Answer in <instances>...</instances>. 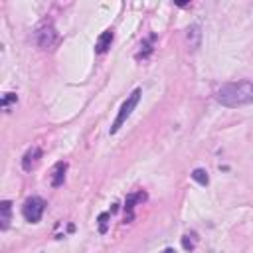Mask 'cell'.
I'll list each match as a JSON object with an SVG mask.
<instances>
[{
    "mask_svg": "<svg viewBox=\"0 0 253 253\" xmlns=\"http://www.w3.org/2000/svg\"><path fill=\"white\" fill-rule=\"evenodd\" d=\"M192 180H196L200 186H206V184L210 182V178H208V172H206L204 168H196V170L192 172Z\"/></svg>",
    "mask_w": 253,
    "mask_h": 253,
    "instance_id": "10",
    "label": "cell"
},
{
    "mask_svg": "<svg viewBox=\"0 0 253 253\" xmlns=\"http://www.w3.org/2000/svg\"><path fill=\"white\" fill-rule=\"evenodd\" d=\"M65 172H67V162H57V164L51 168L49 182H51L53 188H59V186L65 182Z\"/></svg>",
    "mask_w": 253,
    "mask_h": 253,
    "instance_id": "6",
    "label": "cell"
},
{
    "mask_svg": "<svg viewBox=\"0 0 253 253\" xmlns=\"http://www.w3.org/2000/svg\"><path fill=\"white\" fill-rule=\"evenodd\" d=\"M162 253H176V251H174V249H172V247H168V249H164V251H162Z\"/></svg>",
    "mask_w": 253,
    "mask_h": 253,
    "instance_id": "14",
    "label": "cell"
},
{
    "mask_svg": "<svg viewBox=\"0 0 253 253\" xmlns=\"http://www.w3.org/2000/svg\"><path fill=\"white\" fill-rule=\"evenodd\" d=\"M14 103H18V95H16V93H4V97H2V109H4L6 113L12 109Z\"/></svg>",
    "mask_w": 253,
    "mask_h": 253,
    "instance_id": "11",
    "label": "cell"
},
{
    "mask_svg": "<svg viewBox=\"0 0 253 253\" xmlns=\"http://www.w3.org/2000/svg\"><path fill=\"white\" fill-rule=\"evenodd\" d=\"M40 158H42V148H40V146L28 148V152H26L24 158H22V168H24L26 172H30V170L40 162Z\"/></svg>",
    "mask_w": 253,
    "mask_h": 253,
    "instance_id": "5",
    "label": "cell"
},
{
    "mask_svg": "<svg viewBox=\"0 0 253 253\" xmlns=\"http://www.w3.org/2000/svg\"><path fill=\"white\" fill-rule=\"evenodd\" d=\"M140 200H146V194H144V192L130 194V196L126 198V210H128V215H126V219H125V221H130V219H132V208H134V204H136V202H140Z\"/></svg>",
    "mask_w": 253,
    "mask_h": 253,
    "instance_id": "9",
    "label": "cell"
},
{
    "mask_svg": "<svg viewBox=\"0 0 253 253\" xmlns=\"http://www.w3.org/2000/svg\"><path fill=\"white\" fill-rule=\"evenodd\" d=\"M43 210H45V202H43L40 196H32V198H28V200L24 202V206H22V215H24L26 221L38 223V221L42 219V215H43Z\"/></svg>",
    "mask_w": 253,
    "mask_h": 253,
    "instance_id": "4",
    "label": "cell"
},
{
    "mask_svg": "<svg viewBox=\"0 0 253 253\" xmlns=\"http://www.w3.org/2000/svg\"><path fill=\"white\" fill-rule=\"evenodd\" d=\"M215 99L223 107H231V109L251 105L253 103V81L251 79H241V81L225 83L217 89Z\"/></svg>",
    "mask_w": 253,
    "mask_h": 253,
    "instance_id": "1",
    "label": "cell"
},
{
    "mask_svg": "<svg viewBox=\"0 0 253 253\" xmlns=\"http://www.w3.org/2000/svg\"><path fill=\"white\" fill-rule=\"evenodd\" d=\"M140 97H142V89L140 87H136L126 99H125V103L121 105V109H119V113H117V119L113 121V125H111V134H115L125 123H126V119L130 117V113L134 111V107L138 105V101H140Z\"/></svg>",
    "mask_w": 253,
    "mask_h": 253,
    "instance_id": "3",
    "label": "cell"
},
{
    "mask_svg": "<svg viewBox=\"0 0 253 253\" xmlns=\"http://www.w3.org/2000/svg\"><path fill=\"white\" fill-rule=\"evenodd\" d=\"M182 247H184L186 251H192V249L196 247V233H186V235L182 237Z\"/></svg>",
    "mask_w": 253,
    "mask_h": 253,
    "instance_id": "12",
    "label": "cell"
},
{
    "mask_svg": "<svg viewBox=\"0 0 253 253\" xmlns=\"http://www.w3.org/2000/svg\"><path fill=\"white\" fill-rule=\"evenodd\" d=\"M34 40H36L38 47H42V49H53V47L59 43V34H57L55 26H53L49 20H43V22L36 28Z\"/></svg>",
    "mask_w": 253,
    "mask_h": 253,
    "instance_id": "2",
    "label": "cell"
},
{
    "mask_svg": "<svg viewBox=\"0 0 253 253\" xmlns=\"http://www.w3.org/2000/svg\"><path fill=\"white\" fill-rule=\"evenodd\" d=\"M107 219H109V211H103L99 215V231L101 233H107Z\"/></svg>",
    "mask_w": 253,
    "mask_h": 253,
    "instance_id": "13",
    "label": "cell"
},
{
    "mask_svg": "<svg viewBox=\"0 0 253 253\" xmlns=\"http://www.w3.org/2000/svg\"><path fill=\"white\" fill-rule=\"evenodd\" d=\"M10 219H12V202L2 200V202H0V229H2V231L8 229Z\"/></svg>",
    "mask_w": 253,
    "mask_h": 253,
    "instance_id": "8",
    "label": "cell"
},
{
    "mask_svg": "<svg viewBox=\"0 0 253 253\" xmlns=\"http://www.w3.org/2000/svg\"><path fill=\"white\" fill-rule=\"evenodd\" d=\"M113 38H115V32L109 28V30H105L99 38H97V43H95V51L97 53H105V51H109V47H111V43H113Z\"/></svg>",
    "mask_w": 253,
    "mask_h": 253,
    "instance_id": "7",
    "label": "cell"
}]
</instances>
